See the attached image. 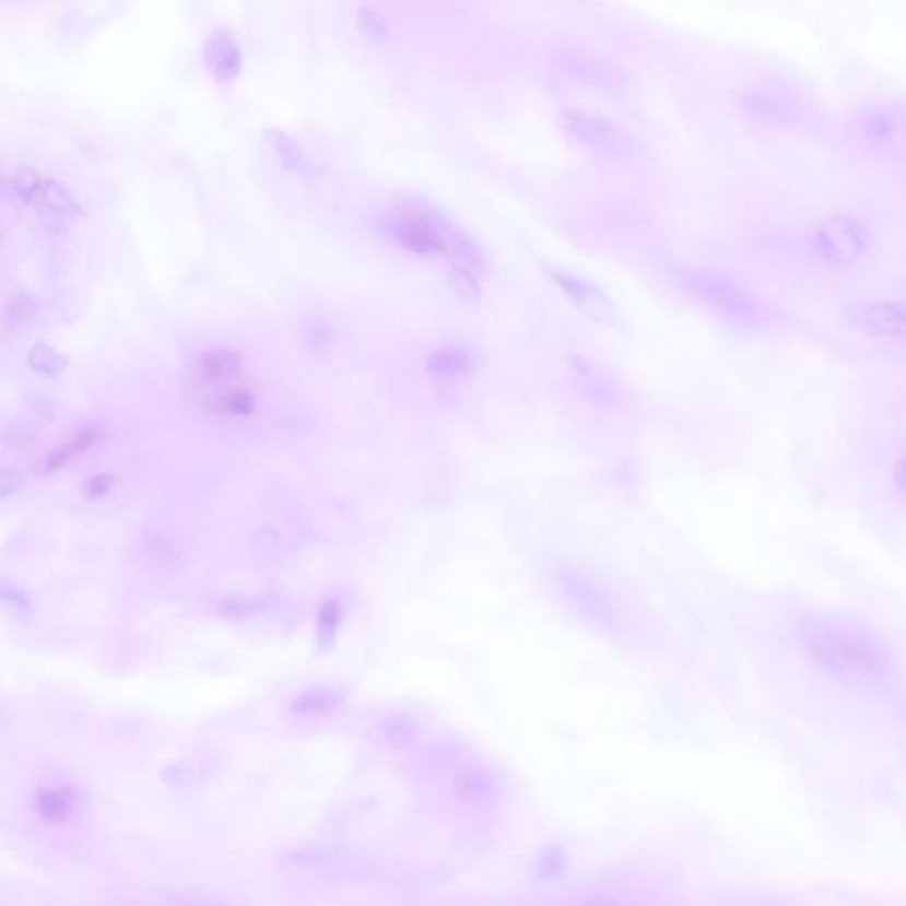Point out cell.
Segmentation results:
<instances>
[{
  "instance_id": "1",
  "label": "cell",
  "mask_w": 906,
  "mask_h": 906,
  "mask_svg": "<svg viewBox=\"0 0 906 906\" xmlns=\"http://www.w3.org/2000/svg\"><path fill=\"white\" fill-rule=\"evenodd\" d=\"M799 633L811 659L837 679L883 682L893 674L885 646L864 628L839 620H808Z\"/></svg>"
},
{
  "instance_id": "2",
  "label": "cell",
  "mask_w": 906,
  "mask_h": 906,
  "mask_svg": "<svg viewBox=\"0 0 906 906\" xmlns=\"http://www.w3.org/2000/svg\"><path fill=\"white\" fill-rule=\"evenodd\" d=\"M388 231L400 247L419 256L448 251L454 254V261L480 256L470 234L451 224L442 211L420 200H405L396 205L388 216Z\"/></svg>"
},
{
  "instance_id": "3",
  "label": "cell",
  "mask_w": 906,
  "mask_h": 906,
  "mask_svg": "<svg viewBox=\"0 0 906 906\" xmlns=\"http://www.w3.org/2000/svg\"><path fill=\"white\" fill-rule=\"evenodd\" d=\"M671 276L680 289L708 307L737 321H756L763 316L762 303L742 285L714 271L691 266H673Z\"/></svg>"
},
{
  "instance_id": "4",
  "label": "cell",
  "mask_w": 906,
  "mask_h": 906,
  "mask_svg": "<svg viewBox=\"0 0 906 906\" xmlns=\"http://www.w3.org/2000/svg\"><path fill=\"white\" fill-rule=\"evenodd\" d=\"M560 122L574 139L611 154V156H631L636 151V140L622 125L600 116V114L567 107L558 113Z\"/></svg>"
},
{
  "instance_id": "5",
  "label": "cell",
  "mask_w": 906,
  "mask_h": 906,
  "mask_svg": "<svg viewBox=\"0 0 906 906\" xmlns=\"http://www.w3.org/2000/svg\"><path fill=\"white\" fill-rule=\"evenodd\" d=\"M871 243L868 227L859 220L837 214L823 220L814 231V247L825 261L834 266H850L864 256Z\"/></svg>"
},
{
  "instance_id": "6",
  "label": "cell",
  "mask_w": 906,
  "mask_h": 906,
  "mask_svg": "<svg viewBox=\"0 0 906 906\" xmlns=\"http://www.w3.org/2000/svg\"><path fill=\"white\" fill-rule=\"evenodd\" d=\"M558 61L568 75L590 87L613 94L622 93L623 89L627 87V75L619 66L611 64L600 57L585 51L565 50L560 54Z\"/></svg>"
},
{
  "instance_id": "7",
  "label": "cell",
  "mask_w": 906,
  "mask_h": 906,
  "mask_svg": "<svg viewBox=\"0 0 906 906\" xmlns=\"http://www.w3.org/2000/svg\"><path fill=\"white\" fill-rule=\"evenodd\" d=\"M851 325L874 336L906 339V303L868 302L848 308Z\"/></svg>"
},
{
  "instance_id": "8",
  "label": "cell",
  "mask_w": 906,
  "mask_h": 906,
  "mask_svg": "<svg viewBox=\"0 0 906 906\" xmlns=\"http://www.w3.org/2000/svg\"><path fill=\"white\" fill-rule=\"evenodd\" d=\"M549 276L572 302L590 311L591 316L599 317L600 321H609V317L613 316V303L609 302L608 296L596 284L562 270H549Z\"/></svg>"
},
{
  "instance_id": "9",
  "label": "cell",
  "mask_w": 906,
  "mask_h": 906,
  "mask_svg": "<svg viewBox=\"0 0 906 906\" xmlns=\"http://www.w3.org/2000/svg\"><path fill=\"white\" fill-rule=\"evenodd\" d=\"M204 61L213 75L219 79H233L242 66V51L237 47L231 31L216 27L204 39Z\"/></svg>"
},
{
  "instance_id": "10",
  "label": "cell",
  "mask_w": 906,
  "mask_h": 906,
  "mask_svg": "<svg viewBox=\"0 0 906 906\" xmlns=\"http://www.w3.org/2000/svg\"><path fill=\"white\" fill-rule=\"evenodd\" d=\"M77 791L71 786H50L36 795V808L43 819L62 820L77 808Z\"/></svg>"
},
{
  "instance_id": "11",
  "label": "cell",
  "mask_w": 906,
  "mask_h": 906,
  "mask_svg": "<svg viewBox=\"0 0 906 906\" xmlns=\"http://www.w3.org/2000/svg\"><path fill=\"white\" fill-rule=\"evenodd\" d=\"M431 368L443 376H456L470 368L471 354L462 345H443L431 354Z\"/></svg>"
},
{
  "instance_id": "12",
  "label": "cell",
  "mask_w": 906,
  "mask_h": 906,
  "mask_svg": "<svg viewBox=\"0 0 906 906\" xmlns=\"http://www.w3.org/2000/svg\"><path fill=\"white\" fill-rule=\"evenodd\" d=\"M744 105L757 116L772 117V119H786V117L791 116L790 105L777 94H748L744 98Z\"/></svg>"
},
{
  "instance_id": "13",
  "label": "cell",
  "mask_w": 906,
  "mask_h": 906,
  "mask_svg": "<svg viewBox=\"0 0 906 906\" xmlns=\"http://www.w3.org/2000/svg\"><path fill=\"white\" fill-rule=\"evenodd\" d=\"M28 363L43 374H59L64 368L66 360L50 345L36 344L28 353Z\"/></svg>"
},
{
  "instance_id": "14",
  "label": "cell",
  "mask_w": 906,
  "mask_h": 906,
  "mask_svg": "<svg viewBox=\"0 0 906 906\" xmlns=\"http://www.w3.org/2000/svg\"><path fill=\"white\" fill-rule=\"evenodd\" d=\"M266 139L270 140L274 151L280 154V158L284 160L291 167H302L303 154L298 145L294 142L287 133L279 130H266Z\"/></svg>"
},
{
  "instance_id": "15",
  "label": "cell",
  "mask_w": 906,
  "mask_h": 906,
  "mask_svg": "<svg viewBox=\"0 0 906 906\" xmlns=\"http://www.w3.org/2000/svg\"><path fill=\"white\" fill-rule=\"evenodd\" d=\"M45 177L39 176L38 170L33 167H19L13 173V190L20 197L33 202L34 197L38 196L39 188H42Z\"/></svg>"
},
{
  "instance_id": "16",
  "label": "cell",
  "mask_w": 906,
  "mask_h": 906,
  "mask_svg": "<svg viewBox=\"0 0 906 906\" xmlns=\"http://www.w3.org/2000/svg\"><path fill=\"white\" fill-rule=\"evenodd\" d=\"M339 622V604L333 602V600H328V602L322 605L321 614H319V643H321L322 646L333 643V637H336Z\"/></svg>"
},
{
  "instance_id": "17",
  "label": "cell",
  "mask_w": 906,
  "mask_h": 906,
  "mask_svg": "<svg viewBox=\"0 0 906 906\" xmlns=\"http://www.w3.org/2000/svg\"><path fill=\"white\" fill-rule=\"evenodd\" d=\"M358 22L362 25L363 33L367 34L368 38L381 39L388 33L385 16L379 11L374 10L373 5H360Z\"/></svg>"
},
{
  "instance_id": "18",
  "label": "cell",
  "mask_w": 906,
  "mask_h": 906,
  "mask_svg": "<svg viewBox=\"0 0 906 906\" xmlns=\"http://www.w3.org/2000/svg\"><path fill=\"white\" fill-rule=\"evenodd\" d=\"M860 128H862V131H866L869 137H873V139L876 140H883L893 136L894 121L887 116V114L871 113L862 119Z\"/></svg>"
},
{
  "instance_id": "19",
  "label": "cell",
  "mask_w": 906,
  "mask_h": 906,
  "mask_svg": "<svg viewBox=\"0 0 906 906\" xmlns=\"http://www.w3.org/2000/svg\"><path fill=\"white\" fill-rule=\"evenodd\" d=\"M336 697L330 691H310V693L303 694L299 699H296V708L298 710H325V708L333 707Z\"/></svg>"
},
{
  "instance_id": "20",
  "label": "cell",
  "mask_w": 906,
  "mask_h": 906,
  "mask_svg": "<svg viewBox=\"0 0 906 906\" xmlns=\"http://www.w3.org/2000/svg\"><path fill=\"white\" fill-rule=\"evenodd\" d=\"M108 485H110V479L105 476V474H102V476H94V479L91 480L89 491L93 494H99L103 493V491H107Z\"/></svg>"
},
{
  "instance_id": "21",
  "label": "cell",
  "mask_w": 906,
  "mask_h": 906,
  "mask_svg": "<svg viewBox=\"0 0 906 906\" xmlns=\"http://www.w3.org/2000/svg\"><path fill=\"white\" fill-rule=\"evenodd\" d=\"M894 479H896L897 487H902L903 491H906V459H903L902 462H899V466H897Z\"/></svg>"
},
{
  "instance_id": "22",
  "label": "cell",
  "mask_w": 906,
  "mask_h": 906,
  "mask_svg": "<svg viewBox=\"0 0 906 906\" xmlns=\"http://www.w3.org/2000/svg\"><path fill=\"white\" fill-rule=\"evenodd\" d=\"M600 906H614V905H600Z\"/></svg>"
}]
</instances>
